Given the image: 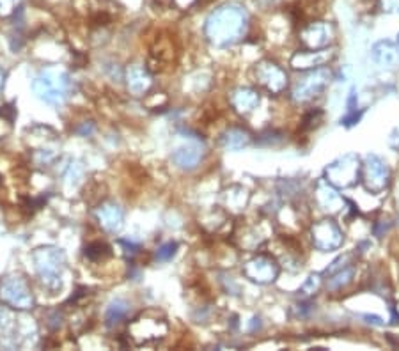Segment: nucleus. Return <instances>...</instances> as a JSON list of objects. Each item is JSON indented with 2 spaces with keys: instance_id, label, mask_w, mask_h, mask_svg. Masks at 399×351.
Listing matches in <instances>:
<instances>
[{
  "instance_id": "obj_18",
  "label": "nucleus",
  "mask_w": 399,
  "mask_h": 351,
  "mask_svg": "<svg viewBox=\"0 0 399 351\" xmlns=\"http://www.w3.org/2000/svg\"><path fill=\"white\" fill-rule=\"evenodd\" d=\"M234 110L240 114H249L259 105V94L254 89H236L231 96Z\"/></svg>"
},
{
  "instance_id": "obj_29",
  "label": "nucleus",
  "mask_w": 399,
  "mask_h": 351,
  "mask_svg": "<svg viewBox=\"0 0 399 351\" xmlns=\"http://www.w3.org/2000/svg\"><path fill=\"white\" fill-rule=\"evenodd\" d=\"M396 45H398V46H399V34H398V41H396Z\"/></svg>"
},
{
  "instance_id": "obj_28",
  "label": "nucleus",
  "mask_w": 399,
  "mask_h": 351,
  "mask_svg": "<svg viewBox=\"0 0 399 351\" xmlns=\"http://www.w3.org/2000/svg\"><path fill=\"white\" fill-rule=\"evenodd\" d=\"M2 89H4V73L0 71V93H2Z\"/></svg>"
},
{
  "instance_id": "obj_20",
  "label": "nucleus",
  "mask_w": 399,
  "mask_h": 351,
  "mask_svg": "<svg viewBox=\"0 0 399 351\" xmlns=\"http://www.w3.org/2000/svg\"><path fill=\"white\" fill-rule=\"evenodd\" d=\"M250 144V134L243 128H231L222 135V145L227 150H242Z\"/></svg>"
},
{
  "instance_id": "obj_19",
  "label": "nucleus",
  "mask_w": 399,
  "mask_h": 351,
  "mask_svg": "<svg viewBox=\"0 0 399 351\" xmlns=\"http://www.w3.org/2000/svg\"><path fill=\"white\" fill-rule=\"evenodd\" d=\"M98 218H100L101 226L105 227L107 231H110V233H117L123 226V211L117 206H112V204L100 208Z\"/></svg>"
},
{
  "instance_id": "obj_23",
  "label": "nucleus",
  "mask_w": 399,
  "mask_h": 351,
  "mask_svg": "<svg viewBox=\"0 0 399 351\" xmlns=\"http://www.w3.org/2000/svg\"><path fill=\"white\" fill-rule=\"evenodd\" d=\"M110 255H112V251L103 242H94L85 246V258L91 259V261H103V259L110 258Z\"/></svg>"
},
{
  "instance_id": "obj_13",
  "label": "nucleus",
  "mask_w": 399,
  "mask_h": 351,
  "mask_svg": "<svg viewBox=\"0 0 399 351\" xmlns=\"http://www.w3.org/2000/svg\"><path fill=\"white\" fill-rule=\"evenodd\" d=\"M314 197L318 206L330 213H337L341 206H344V199L337 194L335 186H332L327 179H319L314 190Z\"/></svg>"
},
{
  "instance_id": "obj_9",
  "label": "nucleus",
  "mask_w": 399,
  "mask_h": 351,
  "mask_svg": "<svg viewBox=\"0 0 399 351\" xmlns=\"http://www.w3.org/2000/svg\"><path fill=\"white\" fill-rule=\"evenodd\" d=\"M256 80L261 85L263 89H266L272 94L283 93L287 85V75L281 66H277L272 61H263L256 66L254 69Z\"/></svg>"
},
{
  "instance_id": "obj_27",
  "label": "nucleus",
  "mask_w": 399,
  "mask_h": 351,
  "mask_svg": "<svg viewBox=\"0 0 399 351\" xmlns=\"http://www.w3.org/2000/svg\"><path fill=\"white\" fill-rule=\"evenodd\" d=\"M277 2H278V0H256V4L261 6L263 9L272 8V6H275V4H277Z\"/></svg>"
},
{
  "instance_id": "obj_10",
  "label": "nucleus",
  "mask_w": 399,
  "mask_h": 351,
  "mask_svg": "<svg viewBox=\"0 0 399 351\" xmlns=\"http://www.w3.org/2000/svg\"><path fill=\"white\" fill-rule=\"evenodd\" d=\"M278 271H281V268H278L277 261H275L272 255L266 254L250 259L245 267H243V275H245L247 279L258 284L274 282L278 277Z\"/></svg>"
},
{
  "instance_id": "obj_2",
  "label": "nucleus",
  "mask_w": 399,
  "mask_h": 351,
  "mask_svg": "<svg viewBox=\"0 0 399 351\" xmlns=\"http://www.w3.org/2000/svg\"><path fill=\"white\" fill-rule=\"evenodd\" d=\"M33 89L39 100L46 101L50 105H62L71 89V82L64 69L46 68L34 80Z\"/></svg>"
},
{
  "instance_id": "obj_4",
  "label": "nucleus",
  "mask_w": 399,
  "mask_h": 351,
  "mask_svg": "<svg viewBox=\"0 0 399 351\" xmlns=\"http://www.w3.org/2000/svg\"><path fill=\"white\" fill-rule=\"evenodd\" d=\"M362 163L355 154H344L325 169V179L335 188H348L360 181Z\"/></svg>"
},
{
  "instance_id": "obj_21",
  "label": "nucleus",
  "mask_w": 399,
  "mask_h": 351,
  "mask_svg": "<svg viewBox=\"0 0 399 351\" xmlns=\"http://www.w3.org/2000/svg\"><path fill=\"white\" fill-rule=\"evenodd\" d=\"M353 273H355V270L351 267H346V268H343V270L335 271V273H332L330 279H328L327 287L332 291L343 289L344 286H348V284L351 282V279H353Z\"/></svg>"
},
{
  "instance_id": "obj_6",
  "label": "nucleus",
  "mask_w": 399,
  "mask_h": 351,
  "mask_svg": "<svg viewBox=\"0 0 399 351\" xmlns=\"http://www.w3.org/2000/svg\"><path fill=\"white\" fill-rule=\"evenodd\" d=\"M310 236H312V243H314L316 249L321 252L337 251L339 246L344 243L343 231L330 218L316 222L310 229Z\"/></svg>"
},
{
  "instance_id": "obj_24",
  "label": "nucleus",
  "mask_w": 399,
  "mask_h": 351,
  "mask_svg": "<svg viewBox=\"0 0 399 351\" xmlns=\"http://www.w3.org/2000/svg\"><path fill=\"white\" fill-rule=\"evenodd\" d=\"M176 249H177V243H174V242H169V243H166V245H161L157 252L158 261H169V259H172L174 254H176Z\"/></svg>"
},
{
  "instance_id": "obj_17",
  "label": "nucleus",
  "mask_w": 399,
  "mask_h": 351,
  "mask_svg": "<svg viewBox=\"0 0 399 351\" xmlns=\"http://www.w3.org/2000/svg\"><path fill=\"white\" fill-rule=\"evenodd\" d=\"M373 59H375L376 64L392 68L399 62V46L391 41H380L373 48Z\"/></svg>"
},
{
  "instance_id": "obj_14",
  "label": "nucleus",
  "mask_w": 399,
  "mask_h": 351,
  "mask_svg": "<svg viewBox=\"0 0 399 351\" xmlns=\"http://www.w3.org/2000/svg\"><path fill=\"white\" fill-rule=\"evenodd\" d=\"M334 53L328 50H303V52H296L291 59V66L294 69H310V68H323V64H327L330 61Z\"/></svg>"
},
{
  "instance_id": "obj_25",
  "label": "nucleus",
  "mask_w": 399,
  "mask_h": 351,
  "mask_svg": "<svg viewBox=\"0 0 399 351\" xmlns=\"http://www.w3.org/2000/svg\"><path fill=\"white\" fill-rule=\"evenodd\" d=\"M15 11V0H0V15L8 17Z\"/></svg>"
},
{
  "instance_id": "obj_11",
  "label": "nucleus",
  "mask_w": 399,
  "mask_h": 351,
  "mask_svg": "<svg viewBox=\"0 0 399 351\" xmlns=\"http://www.w3.org/2000/svg\"><path fill=\"white\" fill-rule=\"evenodd\" d=\"M328 80H330V71L325 68H316L314 71H310L309 75H305L299 84L294 85L293 98L296 101H307L310 98L318 96V93L325 89Z\"/></svg>"
},
{
  "instance_id": "obj_8",
  "label": "nucleus",
  "mask_w": 399,
  "mask_h": 351,
  "mask_svg": "<svg viewBox=\"0 0 399 351\" xmlns=\"http://www.w3.org/2000/svg\"><path fill=\"white\" fill-rule=\"evenodd\" d=\"M130 334L137 341V344L154 343L167 334V323L161 318H150L148 314H142L132 323Z\"/></svg>"
},
{
  "instance_id": "obj_5",
  "label": "nucleus",
  "mask_w": 399,
  "mask_h": 351,
  "mask_svg": "<svg viewBox=\"0 0 399 351\" xmlns=\"http://www.w3.org/2000/svg\"><path fill=\"white\" fill-rule=\"evenodd\" d=\"M360 181H362L364 188L371 194H382L383 190H387L389 183H391V170H389L387 163L383 162L382 158L369 154L366 156L362 163V170H360Z\"/></svg>"
},
{
  "instance_id": "obj_1",
  "label": "nucleus",
  "mask_w": 399,
  "mask_h": 351,
  "mask_svg": "<svg viewBox=\"0 0 399 351\" xmlns=\"http://www.w3.org/2000/svg\"><path fill=\"white\" fill-rule=\"evenodd\" d=\"M249 15L238 4H226L215 9L204 25L206 37L217 46H227L245 34Z\"/></svg>"
},
{
  "instance_id": "obj_16",
  "label": "nucleus",
  "mask_w": 399,
  "mask_h": 351,
  "mask_svg": "<svg viewBox=\"0 0 399 351\" xmlns=\"http://www.w3.org/2000/svg\"><path fill=\"white\" fill-rule=\"evenodd\" d=\"M126 80H128V89L135 96H142L151 87L150 73L145 71L144 68H141V66H130L128 73H126Z\"/></svg>"
},
{
  "instance_id": "obj_3",
  "label": "nucleus",
  "mask_w": 399,
  "mask_h": 351,
  "mask_svg": "<svg viewBox=\"0 0 399 351\" xmlns=\"http://www.w3.org/2000/svg\"><path fill=\"white\" fill-rule=\"evenodd\" d=\"M34 264L41 280L48 289L61 287V271L64 264V254L55 246H41L33 254Z\"/></svg>"
},
{
  "instance_id": "obj_22",
  "label": "nucleus",
  "mask_w": 399,
  "mask_h": 351,
  "mask_svg": "<svg viewBox=\"0 0 399 351\" xmlns=\"http://www.w3.org/2000/svg\"><path fill=\"white\" fill-rule=\"evenodd\" d=\"M126 314H128V303L123 302V300H116V302L110 303L109 309H107V323L117 325L119 321H123V319L126 318Z\"/></svg>"
},
{
  "instance_id": "obj_26",
  "label": "nucleus",
  "mask_w": 399,
  "mask_h": 351,
  "mask_svg": "<svg viewBox=\"0 0 399 351\" xmlns=\"http://www.w3.org/2000/svg\"><path fill=\"white\" fill-rule=\"evenodd\" d=\"M318 287H319V275H312V277H309L305 286H303V291L310 289V293H314V291H318Z\"/></svg>"
},
{
  "instance_id": "obj_12",
  "label": "nucleus",
  "mask_w": 399,
  "mask_h": 351,
  "mask_svg": "<svg viewBox=\"0 0 399 351\" xmlns=\"http://www.w3.org/2000/svg\"><path fill=\"white\" fill-rule=\"evenodd\" d=\"M300 39L307 50L327 48L334 41V27L330 24H323V21H312L302 28Z\"/></svg>"
},
{
  "instance_id": "obj_7",
  "label": "nucleus",
  "mask_w": 399,
  "mask_h": 351,
  "mask_svg": "<svg viewBox=\"0 0 399 351\" xmlns=\"http://www.w3.org/2000/svg\"><path fill=\"white\" fill-rule=\"evenodd\" d=\"M0 298L15 309H30L34 305L33 293L21 277H9L0 282Z\"/></svg>"
},
{
  "instance_id": "obj_15",
  "label": "nucleus",
  "mask_w": 399,
  "mask_h": 351,
  "mask_svg": "<svg viewBox=\"0 0 399 351\" xmlns=\"http://www.w3.org/2000/svg\"><path fill=\"white\" fill-rule=\"evenodd\" d=\"M202 153H204L202 145L199 142H192V144H186L174 151L172 162L181 169H194L202 160Z\"/></svg>"
}]
</instances>
